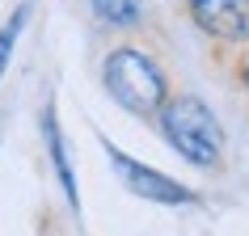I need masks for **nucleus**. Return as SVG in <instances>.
Segmentation results:
<instances>
[{
	"label": "nucleus",
	"mask_w": 249,
	"mask_h": 236,
	"mask_svg": "<svg viewBox=\"0 0 249 236\" xmlns=\"http://www.w3.org/2000/svg\"><path fill=\"white\" fill-rule=\"evenodd\" d=\"M26 4L17 9L9 21H4V30H0V76H4V67H9V55H13V47H17V34H21V26H26Z\"/></svg>",
	"instance_id": "7"
},
{
	"label": "nucleus",
	"mask_w": 249,
	"mask_h": 236,
	"mask_svg": "<svg viewBox=\"0 0 249 236\" xmlns=\"http://www.w3.org/2000/svg\"><path fill=\"white\" fill-rule=\"evenodd\" d=\"M245 84H249V64H245Z\"/></svg>",
	"instance_id": "8"
},
{
	"label": "nucleus",
	"mask_w": 249,
	"mask_h": 236,
	"mask_svg": "<svg viewBox=\"0 0 249 236\" xmlns=\"http://www.w3.org/2000/svg\"><path fill=\"white\" fill-rule=\"evenodd\" d=\"M42 131H47V148H51L55 173H59V182H64V194H68V202L76 207V177H72V165H68V148H64V139H59V127H55V114H51V110H47V118H42Z\"/></svg>",
	"instance_id": "5"
},
{
	"label": "nucleus",
	"mask_w": 249,
	"mask_h": 236,
	"mask_svg": "<svg viewBox=\"0 0 249 236\" xmlns=\"http://www.w3.org/2000/svg\"><path fill=\"white\" fill-rule=\"evenodd\" d=\"M190 13L215 38H249V0H190Z\"/></svg>",
	"instance_id": "4"
},
{
	"label": "nucleus",
	"mask_w": 249,
	"mask_h": 236,
	"mask_svg": "<svg viewBox=\"0 0 249 236\" xmlns=\"http://www.w3.org/2000/svg\"><path fill=\"white\" fill-rule=\"evenodd\" d=\"M160 127L169 135V144L182 152L186 160H195V165H220L224 156V131L215 114H211L207 101H198V97H178L160 110Z\"/></svg>",
	"instance_id": "1"
},
{
	"label": "nucleus",
	"mask_w": 249,
	"mask_h": 236,
	"mask_svg": "<svg viewBox=\"0 0 249 236\" xmlns=\"http://www.w3.org/2000/svg\"><path fill=\"white\" fill-rule=\"evenodd\" d=\"M110 160H114V173L123 177V185H127L131 194L152 198V202H195V194H190L182 182H173L165 173L148 169V165H140V160H131V156H123L118 148H110Z\"/></svg>",
	"instance_id": "3"
},
{
	"label": "nucleus",
	"mask_w": 249,
	"mask_h": 236,
	"mask_svg": "<svg viewBox=\"0 0 249 236\" xmlns=\"http://www.w3.org/2000/svg\"><path fill=\"white\" fill-rule=\"evenodd\" d=\"M106 89L118 105H127L131 114H160L165 110V72H160L144 51L118 47L106 59Z\"/></svg>",
	"instance_id": "2"
},
{
	"label": "nucleus",
	"mask_w": 249,
	"mask_h": 236,
	"mask_svg": "<svg viewBox=\"0 0 249 236\" xmlns=\"http://www.w3.org/2000/svg\"><path fill=\"white\" fill-rule=\"evenodd\" d=\"M93 9L106 26H135L140 21V4L135 0H93Z\"/></svg>",
	"instance_id": "6"
}]
</instances>
